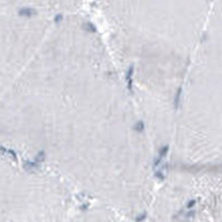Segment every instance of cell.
I'll return each instance as SVG.
<instances>
[{
	"label": "cell",
	"mask_w": 222,
	"mask_h": 222,
	"mask_svg": "<svg viewBox=\"0 0 222 222\" xmlns=\"http://www.w3.org/2000/svg\"><path fill=\"white\" fill-rule=\"evenodd\" d=\"M168 151H169V145H165V147H162L160 150H159V156H158V159H160V160H162L163 158L165 157V154L168 153Z\"/></svg>",
	"instance_id": "cell-5"
},
{
	"label": "cell",
	"mask_w": 222,
	"mask_h": 222,
	"mask_svg": "<svg viewBox=\"0 0 222 222\" xmlns=\"http://www.w3.org/2000/svg\"><path fill=\"white\" fill-rule=\"evenodd\" d=\"M181 92H182V88H179L177 90V93H176V97H174V107L176 109H178L180 103V98H181Z\"/></svg>",
	"instance_id": "cell-6"
},
{
	"label": "cell",
	"mask_w": 222,
	"mask_h": 222,
	"mask_svg": "<svg viewBox=\"0 0 222 222\" xmlns=\"http://www.w3.org/2000/svg\"><path fill=\"white\" fill-rule=\"evenodd\" d=\"M62 19H64V17H62V14H57V16L55 17V22H56V23H58V22H59V21H61Z\"/></svg>",
	"instance_id": "cell-11"
},
{
	"label": "cell",
	"mask_w": 222,
	"mask_h": 222,
	"mask_svg": "<svg viewBox=\"0 0 222 222\" xmlns=\"http://www.w3.org/2000/svg\"><path fill=\"white\" fill-rule=\"evenodd\" d=\"M135 67L133 66H130L128 71H127V74H126V80H127V87H128V90L130 92H132V76H133V70Z\"/></svg>",
	"instance_id": "cell-1"
},
{
	"label": "cell",
	"mask_w": 222,
	"mask_h": 222,
	"mask_svg": "<svg viewBox=\"0 0 222 222\" xmlns=\"http://www.w3.org/2000/svg\"><path fill=\"white\" fill-rule=\"evenodd\" d=\"M18 14L21 17H32V16L37 14V10L32 9V8H21L18 11Z\"/></svg>",
	"instance_id": "cell-2"
},
{
	"label": "cell",
	"mask_w": 222,
	"mask_h": 222,
	"mask_svg": "<svg viewBox=\"0 0 222 222\" xmlns=\"http://www.w3.org/2000/svg\"><path fill=\"white\" fill-rule=\"evenodd\" d=\"M154 176H156V177H157L159 180H163V179H165V173L161 171V170H159V171H156Z\"/></svg>",
	"instance_id": "cell-9"
},
{
	"label": "cell",
	"mask_w": 222,
	"mask_h": 222,
	"mask_svg": "<svg viewBox=\"0 0 222 222\" xmlns=\"http://www.w3.org/2000/svg\"><path fill=\"white\" fill-rule=\"evenodd\" d=\"M133 129H135V131H137V132H142V131L144 130V124H143V122H142V121L137 122L136 126L133 127Z\"/></svg>",
	"instance_id": "cell-8"
},
{
	"label": "cell",
	"mask_w": 222,
	"mask_h": 222,
	"mask_svg": "<svg viewBox=\"0 0 222 222\" xmlns=\"http://www.w3.org/2000/svg\"><path fill=\"white\" fill-rule=\"evenodd\" d=\"M83 29L88 32H97V28L93 26L91 22H86L83 25Z\"/></svg>",
	"instance_id": "cell-7"
},
{
	"label": "cell",
	"mask_w": 222,
	"mask_h": 222,
	"mask_svg": "<svg viewBox=\"0 0 222 222\" xmlns=\"http://www.w3.org/2000/svg\"><path fill=\"white\" fill-rule=\"evenodd\" d=\"M195 203H197V201L195 200H190L188 203H186V209H190V208H192V207H194Z\"/></svg>",
	"instance_id": "cell-10"
},
{
	"label": "cell",
	"mask_w": 222,
	"mask_h": 222,
	"mask_svg": "<svg viewBox=\"0 0 222 222\" xmlns=\"http://www.w3.org/2000/svg\"><path fill=\"white\" fill-rule=\"evenodd\" d=\"M44 159H46V153H44V151H40V152H38L36 154V157H35V161L33 162H36L38 165H40L41 162L44 161Z\"/></svg>",
	"instance_id": "cell-4"
},
{
	"label": "cell",
	"mask_w": 222,
	"mask_h": 222,
	"mask_svg": "<svg viewBox=\"0 0 222 222\" xmlns=\"http://www.w3.org/2000/svg\"><path fill=\"white\" fill-rule=\"evenodd\" d=\"M144 218H145V214H141L140 217H138V218H137V221H138V222L141 221V220H142V219H144Z\"/></svg>",
	"instance_id": "cell-12"
},
{
	"label": "cell",
	"mask_w": 222,
	"mask_h": 222,
	"mask_svg": "<svg viewBox=\"0 0 222 222\" xmlns=\"http://www.w3.org/2000/svg\"><path fill=\"white\" fill-rule=\"evenodd\" d=\"M39 165L36 162H31V161H26L25 162V170L28 172H35L37 169H39Z\"/></svg>",
	"instance_id": "cell-3"
}]
</instances>
